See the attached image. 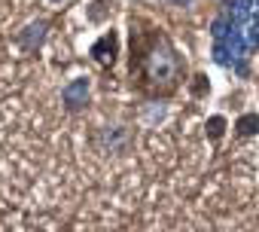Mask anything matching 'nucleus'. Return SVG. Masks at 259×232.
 <instances>
[{"label": "nucleus", "mask_w": 259, "mask_h": 232, "mask_svg": "<svg viewBox=\"0 0 259 232\" xmlns=\"http://www.w3.org/2000/svg\"><path fill=\"white\" fill-rule=\"evenodd\" d=\"M235 129H238L241 135H256V132H259V113H244L241 120L235 123Z\"/></svg>", "instance_id": "nucleus-3"}, {"label": "nucleus", "mask_w": 259, "mask_h": 232, "mask_svg": "<svg viewBox=\"0 0 259 232\" xmlns=\"http://www.w3.org/2000/svg\"><path fill=\"white\" fill-rule=\"evenodd\" d=\"M85 98H89V80H73L64 86V104L70 110H79L85 104Z\"/></svg>", "instance_id": "nucleus-1"}, {"label": "nucleus", "mask_w": 259, "mask_h": 232, "mask_svg": "<svg viewBox=\"0 0 259 232\" xmlns=\"http://www.w3.org/2000/svg\"><path fill=\"white\" fill-rule=\"evenodd\" d=\"M43 31H46V25H43V22H34V25H28V31H25V37H22V43H25L28 49H34V46L43 40Z\"/></svg>", "instance_id": "nucleus-5"}, {"label": "nucleus", "mask_w": 259, "mask_h": 232, "mask_svg": "<svg viewBox=\"0 0 259 232\" xmlns=\"http://www.w3.org/2000/svg\"><path fill=\"white\" fill-rule=\"evenodd\" d=\"M256 4H259V0H256Z\"/></svg>", "instance_id": "nucleus-9"}, {"label": "nucleus", "mask_w": 259, "mask_h": 232, "mask_svg": "<svg viewBox=\"0 0 259 232\" xmlns=\"http://www.w3.org/2000/svg\"><path fill=\"white\" fill-rule=\"evenodd\" d=\"M92 55H95L101 64H113V58H116V34H107V37H101V40L95 43Z\"/></svg>", "instance_id": "nucleus-2"}, {"label": "nucleus", "mask_w": 259, "mask_h": 232, "mask_svg": "<svg viewBox=\"0 0 259 232\" xmlns=\"http://www.w3.org/2000/svg\"><path fill=\"white\" fill-rule=\"evenodd\" d=\"M244 43H247V46H259V16H253V19H250L247 34H244Z\"/></svg>", "instance_id": "nucleus-6"}, {"label": "nucleus", "mask_w": 259, "mask_h": 232, "mask_svg": "<svg viewBox=\"0 0 259 232\" xmlns=\"http://www.w3.org/2000/svg\"><path fill=\"white\" fill-rule=\"evenodd\" d=\"M250 7H253V0H232V25H238V22H244V19H250Z\"/></svg>", "instance_id": "nucleus-4"}, {"label": "nucleus", "mask_w": 259, "mask_h": 232, "mask_svg": "<svg viewBox=\"0 0 259 232\" xmlns=\"http://www.w3.org/2000/svg\"><path fill=\"white\" fill-rule=\"evenodd\" d=\"M223 129H226V120H223V116H210V120H207V135H210V138H220Z\"/></svg>", "instance_id": "nucleus-7"}, {"label": "nucleus", "mask_w": 259, "mask_h": 232, "mask_svg": "<svg viewBox=\"0 0 259 232\" xmlns=\"http://www.w3.org/2000/svg\"><path fill=\"white\" fill-rule=\"evenodd\" d=\"M232 28H235V25H232V19H217V22H213V37H217V40H223Z\"/></svg>", "instance_id": "nucleus-8"}]
</instances>
